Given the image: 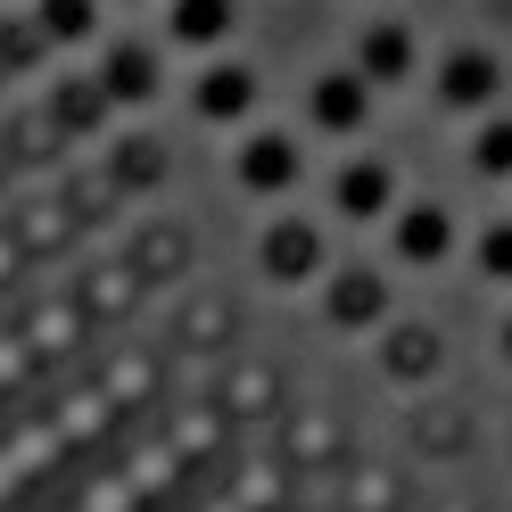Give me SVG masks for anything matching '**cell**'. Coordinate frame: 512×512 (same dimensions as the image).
<instances>
[{"label":"cell","instance_id":"6da1fadb","mask_svg":"<svg viewBox=\"0 0 512 512\" xmlns=\"http://www.w3.org/2000/svg\"><path fill=\"white\" fill-rule=\"evenodd\" d=\"M157 42H141V34H116L108 50H100V67H91V83L108 91V108H141L149 91H157Z\"/></svg>","mask_w":512,"mask_h":512},{"label":"cell","instance_id":"7a4b0ae2","mask_svg":"<svg viewBox=\"0 0 512 512\" xmlns=\"http://www.w3.org/2000/svg\"><path fill=\"white\" fill-rule=\"evenodd\" d=\"M306 116L323 124V133H356V124L372 116V83L356 67H331V75H314L306 83Z\"/></svg>","mask_w":512,"mask_h":512},{"label":"cell","instance_id":"3957f363","mask_svg":"<svg viewBox=\"0 0 512 512\" xmlns=\"http://www.w3.org/2000/svg\"><path fill=\"white\" fill-rule=\"evenodd\" d=\"M504 91V58L496 50H446L438 58V100L446 108H488Z\"/></svg>","mask_w":512,"mask_h":512},{"label":"cell","instance_id":"277c9868","mask_svg":"<svg viewBox=\"0 0 512 512\" xmlns=\"http://www.w3.org/2000/svg\"><path fill=\"white\" fill-rule=\"evenodd\" d=\"M356 75H364L372 91H380V83H405V75H413V34H405L397 17H372L364 34H356Z\"/></svg>","mask_w":512,"mask_h":512},{"label":"cell","instance_id":"5b68a950","mask_svg":"<svg viewBox=\"0 0 512 512\" xmlns=\"http://www.w3.org/2000/svg\"><path fill=\"white\" fill-rule=\"evenodd\" d=\"M298 166H306V157H298L290 133H248V141H240V182H248V190H290Z\"/></svg>","mask_w":512,"mask_h":512},{"label":"cell","instance_id":"8992f818","mask_svg":"<svg viewBox=\"0 0 512 512\" xmlns=\"http://www.w3.org/2000/svg\"><path fill=\"white\" fill-rule=\"evenodd\" d=\"M240 25V0H166V34L182 50H215Z\"/></svg>","mask_w":512,"mask_h":512},{"label":"cell","instance_id":"52a82bcc","mask_svg":"<svg viewBox=\"0 0 512 512\" xmlns=\"http://www.w3.org/2000/svg\"><path fill=\"white\" fill-rule=\"evenodd\" d=\"M190 108H199L207 124H240V116L256 108V75H248V67H207L199 91H190Z\"/></svg>","mask_w":512,"mask_h":512},{"label":"cell","instance_id":"ba28073f","mask_svg":"<svg viewBox=\"0 0 512 512\" xmlns=\"http://www.w3.org/2000/svg\"><path fill=\"white\" fill-rule=\"evenodd\" d=\"M25 25L42 34V50H75V42H91V25H100V0H34Z\"/></svg>","mask_w":512,"mask_h":512},{"label":"cell","instance_id":"9c48e42d","mask_svg":"<svg viewBox=\"0 0 512 512\" xmlns=\"http://www.w3.org/2000/svg\"><path fill=\"white\" fill-rule=\"evenodd\" d=\"M314 265H323V240H314L306 223H273V232H265V273L298 281V273H314Z\"/></svg>","mask_w":512,"mask_h":512},{"label":"cell","instance_id":"30bf717a","mask_svg":"<svg viewBox=\"0 0 512 512\" xmlns=\"http://www.w3.org/2000/svg\"><path fill=\"white\" fill-rule=\"evenodd\" d=\"M339 207L347 215H380L389 207V166H347L339 174Z\"/></svg>","mask_w":512,"mask_h":512},{"label":"cell","instance_id":"8fae6325","mask_svg":"<svg viewBox=\"0 0 512 512\" xmlns=\"http://www.w3.org/2000/svg\"><path fill=\"white\" fill-rule=\"evenodd\" d=\"M397 240H405V256H438V248H446V215H438V207H405Z\"/></svg>","mask_w":512,"mask_h":512},{"label":"cell","instance_id":"7c38bea8","mask_svg":"<svg viewBox=\"0 0 512 512\" xmlns=\"http://www.w3.org/2000/svg\"><path fill=\"white\" fill-rule=\"evenodd\" d=\"M331 314H347V323L380 314V281H372V273H339V290H331Z\"/></svg>","mask_w":512,"mask_h":512},{"label":"cell","instance_id":"4fadbf2b","mask_svg":"<svg viewBox=\"0 0 512 512\" xmlns=\"http://www.w3.org/2000/svg\"><path fill=\"white\" fill-rule=\"evenodd\" d=\"M479 174H512V116L479 133Z\"/></svg>","mask_w":512,"mask_h":512},{"label":"cell","instance_id":"5bb4252c","mask_svg":"<svg viewBox=\"0 0 512 512\" xmlns=\"http://www.w3.org/2000/svg\"><path fill=\"white\" fill-rule=\"evenodd\" d=\"M488 265H504V273H512V232H496V240H488Z\"/></svg>","mask_w":512,"mask_h":512}]
</instances>
